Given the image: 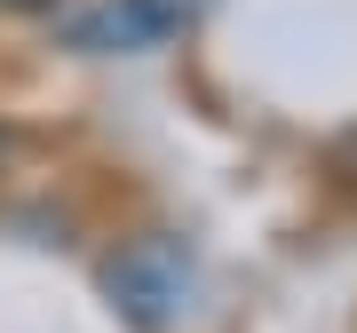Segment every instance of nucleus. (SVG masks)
<instances>
[{"instance_id":"nucleus-1","label":"nucleus","mask_w":357,"mask_h":333,"mask_svg":"<svg viewBox=\"0 0 357 333\" xmlns=\"http://www.w3.org/2000/svg\"><path fill=\"white\" fill-rule=\"evenodd\" d=\"M103 286H112V302L128 309L135 325H167L183 309V286H191V262H183V246H167V238H143L128 246L112 270H103Z\"/></svg>"},{"instance_id":"nucleus-2","label":"nucleus","mask_w":357,"mask_h":333,"mask_svg":"<svg viewBox=\"0 0 357 333\" xmlns=\"http://www.w3.org/2000/svg\"><path fill=\"white\" fill-rule=\"evenodd\" d=\"M175 24H183L175 0H112V8L79 16L72 40H79V48H96V56H135V48H159Z\"/></svg>"},{"instance_id":"nucleus-3","label":"nucleus","mask_w":357,"mask_h":333,"mask_svg":"<svg viewBox=\"0 0 357 333\" xmlns=\"http://www.w3.org/2000/svg\"><path fill=\"white\" fill-rule=\"evenodd\" d=\"M8 8H56V0H8Z\"/></svg>"}]
</instances>
